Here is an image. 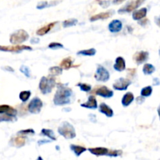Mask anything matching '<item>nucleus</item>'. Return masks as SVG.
<instances>
[{
  "mask_svg": "<svg viewBox=\"0 0 160 160\" xmlns=\"http://www.w3.org/2000/svg\"><path fill=\"white\" fill-rule=\"evenodd\" d=\"M73 95V92L66 84H58L57 90L53 98V103L56 106H65L70 104V97Z\"/></svg>",
  "mask_w": 160,
  "mask_h": 160,
  "instance_id": "nucleus-1",
  "label": "nucleus"
},
{
  "mask_svg": "<svg viewBox=\"0 0 160 160\" xmlns=\"http://www.w3.org/2000/svg\"><path fill=\"white\" fill-rule=\"evenodd\" d=\"M58 133L66 139H72L76 137L74 128L69 122H62L58 128Z\"/></svg>",
  "mask_w": 160,
  "mask_h": 160,
  "instance_id": "nucleus-2",
  "label": "nucleus"
},
{
  "mask_svg": "<svg viewBox=\"0 0 160 160\" xmlns=\"http://www.w3.org/2000/svg\"><path fill=\"white\" fill-rule=\"evenodd\" d=\"M56 85V80L53 78L42 77L39 82V89L43 95L50 93Z\"/></svg>",
  "mask_w": 160,
  "mask_h": 160,
  "instance_id": "nucleus-3",
  "label": "nucleus"
},
{
  "mask_svg": "<svg viewBox=\"0 0 160 160\" xmlns=\"http://www.w3.org/2000/svg\"><path fill=\"white\" fill-rule=\"evenodd\" d=\"M29 38V34L24 30H17L10 34L9 42L13 45H20Z\"/></svg>",
  "mask_w": 160,
  "mask_h": 160,
  "instance_id": "nucleus-4",
  "label": "nucleus"
},
{
  "mask_svg": "<svg viewBox=\"0 0 160 160\" xmlns=\"http://www.w3.org/2000/svg\"><path fill=\"white\" fill-rule=\"evenodd\" d=\"M95 78L98 81L106 82L110 78V74H109V72L108 71L107 69H106L102 66L98 65L97 67L96 72L95 73Z\"/></svg>",
  "mask_w": 160,
  "mask_h": 160,
  "instance_id": "nucleus-5",
  "label": "nucleus"
},
{
  "mask_svg": "<svg viewBox=\"0 0 160 160\" xmlns=\"http://www.w3.org/2000/svg\"><path fill=\"white\" fill-rule=\"evenodd\" d=\"M43 102L38 97L32 98L28 105V111L32 114H38L42 110Z\"/></svg>",
  "mask_w": 160,
  "mask_h": 160,
  "instance_id": "nucleus-6",
  "label": "nucleus"
},
{
  "mask_svg": "<svg viewBox=\"0 0 160 160\" xmlns=\"http://www.w3.org/2000/svg\"><path fill=\"white\" fill-rule=\"evenodd\" d=\"M31 51L32 48L28 45H15L13 46H4V45H0V51L2 52H15V53H20L22 51Z\"/></svg>",
  "mask_w": 160,
  "mask_h": 160,
  "instance_id": "nucleus-7",
  "label": "nucleus"
},
{
  "mask_svg": "<svg viewBox=\"0 0 160 160\" xmlns=\"http://www.w3.org/2000/svg\"><path fill=\"white\" fill-rule=\"evenodd\" d=\"M145 0H136V1L131 2L128 3L125 6L122 7L121 9H120L118 10V12L120 14H123L124 12H129L131 11L135 10L136 9L139 7L141 5H142V3L145 2Z\"/></svg>",
  "mask_w": 160,
  "mask_h": 160,
  "instance_id": "nucleus-8",
  "label": "nucleus"
},
{
  "mask_svg": "<svg viewBox=\"0 0 160 160\" xmlns=\"http://www.w3.org/2000/svg\"><path fill=\"white\" fill-rule=\"evenodd\" d=\"M131 84V81L126 78H120L117 79L112 84V88L116 91H126Z\"/></svg>",
  "mask_w": 160,
  "mask_h": 160,
  "instance_id": "nucleus-9",
  "label": "nucleus"
},
{
  "mask_svg": "<svg viewBox=\"0 0 160 160\" xmlns=\"http://www.w3.org/2000/svg\"><path fill=\"white\" fill-rule=\"evenodd\" d=\"M95 93L96 95L102 97V98H112L114 95L113 91L110 90V89L108 88L106 86H102V87L97 88Z\"/></svg>",
  "mask_w": 160,
  "mask_h": 160,
  "instance_id": "nucleus-10",
  "label": "nucleus"
},
{
  "mask_svg": "<svg viewBox=\"0 0 160 160\" xmlns=\"http://www.w3.org/2000/svg\"><path fill=\"white\" fill-rule=\"evenodd\" d=\"M148 57H149V54H148V52L140 51L134 55V59L138 65H141V64L146 62L148 59Z\"/></svg>",
  "mask_w": 160,
  "mask_h": 160,
  "instance_id": "nucleus-11",
  "label": "nucleus"
},
{
  "mask_svg": "<svg viewBox=\"0 0 160 160\" xmlns=\"http://www.w3.org/2000/svg\"><path fill=\"white\" fill-rule=\"evenodd\" d=\"M109 30L112 33L120 32L123 28V23L120 20H113L109 23Z\"/></svg>",
  "mask_w": 160,
  "mask_h": 160,
  "instance_id": "nucleus-12",
  "label": "nucleus"
},
{
  "mask_svg": "<svg viewBox=\"0 0 160 160\" xmlns=\"http://www.w3.org/2000/svg\"><path fill=\"white\" fill-rule=\"evenodd\" d=\"M81 107L87 108V109H95L98 108V102H97V100L95 96H93V95H90V96L88 97V101L86 102L81 104Z\"/></svg>",
  "mask_w": 160,
  "mask_h": 160,
  "instance_id": "nucleus-13",
  "label": "nucleus"
},
{
  "mask_svg": "<svg viewBox=\"0 0 160 160\" xmlns=\"http://www.w3.org/2000/svg\"><path fill=\"white\" fill-rule=\"evenodd\" d=\"M98 110L101 113L104 114V115H106L107 117H109V118L113 117V110L106 103H101L98 106Z\"/></svg>",
  "mask_w": 160,
  "mask_h": 160,
  "instance_id": "nucleus-14",
  "label": "nucleus"
},
{
  "mask_svg": "<svg viewBox=\"0 0 160 160\" xmlns=\"http://www.w3.org/2000/svg\"><path fill=\"white\" fill-rule=\"evenodd\" d=\"M114 70L118 72H122L126 69V62L125 59L121 56H118L116 59L115 63L113 65Z\"/></svg>",
  "mask_w": 160,
  "mask_h": 160,
  "instance_id": "nucleus-15",
  "label": "nucleus"
},
{
  "mask_svg": "<svg viewBox=\"0 0 160 160\" xmlns=\"http://www.w3.org/2000/svg\"><path fill=\"white\" fill-rule=\"evenodd\" d=\"M114 11L113 10H109L107 11V12H101V13L96 14V15L93 16L90 18V21L94 22L96 21V20H106V19L109 18L111 16L113 15Z\"/></svg>",
  "mask_w": 160,
  "mask_h": 160,
  "instance_id": "nucleus-16",
  "label": "nucleus"
},
{
  "mask_svg": "<svg viewBox=\"0 0 160 160\" xmlns=\"http://www.w3.org/2000/svg\"><path fill=\"white\" fill-rule=\"evenodd\" d=\"M147 15V8H142L140 9L134 10L132 14V18L134 20H141L145 18Z\"/></svg>",
  "mask_w": 160,
  "mask_h": 160,
  "instance_id": "nucleus-17",
  "label": "nucleus"
},
{
  "mask_svg": "<svg viewBox=\"0 0 160 160\" xmlns=\"http://www.w3.org/2000/svg\"><path fill=\"white\" fill-rule=\"evenodd\" d=\"M88 151L92 154L95 155L96 156H107L109 152V149L103 147H98V148H88Z\"/></svg>",
  "mask_w": 160,
  "mask_h": 160,
  "instance_id": "nucleus-18",
  "label": "nucleus"
},
{
  "mask_svg": "<svg viewBox=\"0 0 160 160\" xmlns=\"http://www.w3.org/2000/svg\"><path fill=\"white\" fill-rule=\"evenodd\" d=\"M56 23H57V22H52V23H50L48 24L45 25V26L42 27V28H39L37 31H36V34L38 36H43L45 34H48L50 31L53 28V27L56 25Z\"/></svg>",
  "mask_w": 160,
  "mask_h": 160,
  "instance_id": "nucleus-19",
  "label": "nucleus"
},
{
  "mask_svg": "<svg viewBox=\"0 0 160 160\" xmlns=\"http://www.w3.org/2000/svg\"><path fill=\"white\" fill-rule=\"evenodd\" d=\"M134 100V96L133 95V93L131 92H127L123 96L121 100V103L123 105V106L124 107H128V106L131 104L133 102V101Z\"/></svg>",
  "mask_w": 160,
  "mask_h": 160,
  "instance_id": "nucleus-20",
  "label": "nucleus"
},
{
  "mask_svg": "<svg viewBox=\"0 0 160 160\" xmlns=\"http://www.w3.org/2000/svg\"><path fill=\"white\" fill-rule=\"evenodd\" d=\"M70 149L71 151L73 152L75 155L77 156H80L82 153H84V152H86L87 148H84L83 146H80V145H70Z\"/></svg>",
  "mask_w": 160,
  "mask_h": 160,
  "instance_id": "nucleus-21",
  "label": "nucleus"
},
{
  "mask_svg": "<svg viewBox=\"0 0 160 160\" xmlns=\"http://www.w3.org/2000/svg\"><path fill=\"white\" fill-rule=\"evenodd\" d=\"M78 55H81V56H93L96 54V49L95 48H88V49H84L81 50V51H78L77 52Z\"/></svg>",
  "mask_w": 160,
  "mask_h": 160,
  "instance_id": "nucleus-22",
  "label": "nucleus"
},
{
  "mask_svg": "<svg viewBox=\"0 0 160 160\" xmlns=\"http://www.w3.org/2000/svg\"><path fill=\"white\" fill-rule=\"evenodd\" d=\"M41 134L42 135L45 136V137L48 138L49 139H51L52 141H56V135H55L54 132H53L52 130H50V129H42V131H41Z\"/></svg>",
  "mask_w": 160,
  "mask_h": 160,
  "instance_id": "nucleus-23",
  "label": "nucleus"
},
{
  "mask_svg": "<svg viewBox=\"0 0 160 160\" xmlns=\"http://www.w3.org/2000/svg\"><path fill=\"white\" fill-rule=\"evenodd\" d=\"M72 65H73V61L70 57L65 58L60 62V67L62 69H65V70H69L72 67Z\"/></svg>",
  "mask_w": 160,
  "mask_h": 160,
  "instance_id": "nucleus-24",
  "label": "nucleus"
},
{
  "mask_svg": "<svg viewBox=\"0 0 160 160\" xmlns=\"http://www.w3.org/2000/svg\"><path fill=\"white\" fill-rule=\"evenodd\" d=\"M156 70L154 66L150 63H145L143 67V73L145 75H151Z\"/></svg>",
  "mask_w": 160,
  "mask_h": 160,
  "instance_id": "nucleus-25",
  "label": "nucleus"
},
{
  "mask_svg": "<svg viewBox=\"0 0 160 160\" xmlns=\"http://www.w3.org/2000/svg\"><path fill=\"white\" fill-rule=\"evenodd\" d=\"M17 120V117H12L9 114H0V123L1 122H13Z\"/></svg>",
  "mask_w": 160,
  "mask_h": 160,
  "instance_id": "nucleus-26",
  "label": "nucleus"
},
{
  "mask_svg": "<svg viewBox=\"0 0 160 160\" xmlns=\"http://www.w3.org/2000/svg\"><path fill=\"white\" fill-rule=\"evenodd\" d=\"M31 95V91H22L19 95V98L23 102H26Z\"/></svg>",
  "mask_w": 160,
  "mask_h": 160,
  "instance_id": "nucleus-27",
  "label": "nucleus"
},
{
  "mask_svg": "<svg viewBox=\"0 0 160 160\" xmlns=\"http://www.w3.org/2000/svg\"><path fill=\"white\" fill-rule=\"evenodd\" d=\"M78 23V20H77V19H70V20H64V21L62 22V27L65 28H70V27L75 26Z\"/></svg>",
  "mask_w": 160,
  "mask_h": 160,
  "instance_id": "nucleus-28",
  "label": "nucleus"
},
{
  "mask_svg": "<svg viewBox=\"0 0 160 160\" xmlns=\"http://www.w3.org/2000/svg\"><path fill=\"white\" fill-rule=\"evenodd\" d=\"M152 93V88L151 86H147V87L143 88L141 90V95L143 97H148Z\"/></svg>",
  "mask_w": 160,
  "mask_h": 160,
  "instance_id": "nucleus-29",
  "label": "nucleus"
},
{
  "mask_svg": "<svg viewBox=\"0 0 160 160\" xmlns=\"http://www.w3.org/2000/svg\"><path fill=\"white\" fill-rule=\"evenodd\" d=\"M49 72L53 76H58V75L62 74V69L60 67H52L49 69Z\"/></svg>",
  "mask_w": 160,
  "mask_h": 160,
  "instance_id": "nucleus-30",
  "label": "nucleus"
},
{
  "mask_svg": "<svg viewBox=\"0 0 160 160\" xmlns=\"http://www.w3.org/2000/svg\"><path fill=\"white\" fill-rule=\"evenodd\" d=\"M78 87L80 88L82 92H89L92 91V86L88 84H85V83H79V84H77Z\"/></svg>",
  "mask_w": 160,
  "mask_h": 160,
  "instance_id": "nucleus-31",
  "label": "nucleus"
},
{
  "mask_svg": "<svg viewBox=\"0 0 160 160\" xmlns=\"http://www.w3.org/2000/svg\"><path fill=\"white\" fill-rule=\"evenodd\" d=\"M48 48L50 49H59V48H63L64 46L62 44L59 43V42H51L48 45Z\"/></svg>",
  "mask_w": 160,
  "mask_h": 160,
  "instance_id": "nucleus-32",
  "label": "nucleus"
},
{
  "mask_svg": "<svg viewBox=\"0 0 160 160\" xmlns=\"http://www.w3.org/2000/svg\"><path fill=\"white\" fill-rule=\"evenodd\" d=\"M123 152L121 150H109L107 156L110 157H117V156H121Z\"/></svg>",
  "mask_w": 160,
  "mask_h": 160,
  "instance_id": "nucleus-33",
  "label": "nucleus"
},
{
  "mask_svg": "<svg viewBox=\"0 0 160 160\" xmlns=\"http://www.w3.org/2000/svg\"><path fill=\"white\" fill-rule=\"evenodd\" d=\"M14 142H15L16 146L18 147V148H20V147H22L24 145L25 139L23 137H18V138H15Z\"/></svg>",
  "mask_w": 160,
  "mask_h": 160,
  "instance_id": "nucleus-34",
  "label": "nucleus"
},
{
  "mask_svg": "<svg viewBox=\"0 0 160 160\" xmlns=\"http://www.w3.org/2000/svg\"><path fill=\"white\" fill-rule=\"evenodd\" d=\"M17 134H19V135H34V134H35V132H34V131L33 129H27V130H21V131H19Z\"/></svg>",
  "mask_w": 160,
  "mask_h": 160,
  "instance_id": "nucleus-35",
  "label": "nucleus"
},
{
  "mask_svg": "<svg viewBox=\"0 0 160 160\" xmlns=\"http://www.w3.org/2000/svg\"><path fill=\"white\" fill-rule=\"evenodd\" d=\"M20 70L22 73H23V74L27 77V78H30V77H31V70H30V69L28 68V67H26V66H21L20 68Z\"/></svg>",
  "mask_w": 160,
  "mask_h": 160,
  "instance_id": "nucleus-36",
  "label": "nucleus"
},
{
  "mask_svg": "<svg viewBox=\"0 0 160 160\" xmlns=\"http://www.w3.org/2000/svg\"><path fill=\"white\" fill-rule=\"evenodd\" d=\"M98 2L102 8H107L109 6L111 2L109 0H98Z\"/></svg>",
  "mask_w": 160,
  "mask_h": 160,
  "instance_id": "nucleus-37",
  "label": "nucleus"
},
{
  "mask_svg": "<svg viewBox=\"0 0 160 160\" xmlns=\"http://www.w3.org/2000/svg\"><path fill=\"white\" fill-rule=\"evenodd\" d=\"M47 7H48V2L46 1L40 2L37 5L38 9H45V8H47Z\"/></svg>",
  "mask_w": 160,
  "mask_h": 160,
  "instance_id": "nucleus-38",
  "label": "nucleus"
},
{
  "mask_svg": "<svg viewBox=\"0 0 160 160\" xmlns=\"http://www.w3.org/2000/svg\"><path fill=\"white\" fill-rule=\"evenodd\" d=\"M144 102H145V97L142 96V95H141V96H139V97H138V98H136V102H137L138 105L142 104Z\"/></svg>",
  "mask_w": 160,
  "mask_h": 160,
  "instance_id": "nucleus-39",
  "label": "nucleus"
},
{
  "mask_svg": "<svg viewBox=\"0 0 160 160\" xmlns=\"http://www.w3.org/2000/svg\"><path fill=\"white\" fill-rule=\"evenodd\" d=\"M39 42H40V39H39L38 38L36 37H33L31 39V41H30V42H31V44H37Z\"/></svg>",
  "mask_w": 160,
  "mask_h": 160,
  "instance_id": "nucleus-40",
  "label": "nucleus"
},
{
  "mask_svg": "<svg viewBox=\"0 0 160 160\" xmlns=\"http://www.w3.org/2000/svg\"><path fill=\"white\" fill-rule=\"evenodd\" d=\"M2 70H6V71H9V72H14V70L10 67H2Z\"/></svg>",
  "mask_w": 160,
  "mask_h": 160,
  "instance_id": "nucleus-41",
  "label": "nucleus"
},
{
  "mask_svg": "<svg viewBox=\"0 0 160 160\" xmlns=\"http://www.w3.org/2000/svg\"><path fill=\"white\" fill-rule=\"evenodd\" d=\"M159 84H160L159 80L158 79V78H154V79H153V85L157 86V85H159Z\"/></svg>",
  "mask_w": 160,
  "mask_h": 160,
  "instance_id": "nucleus-42",
  "label": "nucleus"
},
{
  "mask_svg": "<svg viewBox=\"0 0 160 160\" xmlns=\"http://www.w3.org/2000/svg\"><path fill=\"white\" fill-rule=\"evenodd\" d=\"M155 23H156V25L160 28V17H155Z\"/></svg>",
  "mask_w": 160,
  "mask_h": 160,
  "instance_id": "nucleus-43",
  "label": "nucleus"
},
{
  "mask_svg": "<svg viewBox=\"0 0 160 160\" xmlns=\"http://www.w3.org/2000/svg\"><path fill=\"white\" fill-rule=\"evenodd\" d=\"M50 141L48 140H41V141H38V145H43V144H45V143H49Z\"/></svg>",
  "mask_w": 160,
  "mask_h": 160,
  "instance_id": "nucleus-44",
  "label": "nucleus"
},
{
  "mask_svg": "<svg viewBox=\"0 0 160 160\" xmlns=\"http://www.w3.org/2000/svg\"><path fill=\"white\" fill-rule=\"evenodd\" d=\"M124 1V0H113V1H112V3H113V4H120V3H121V2H123Z\"/></svg>",
  "mask_w": 160,
  "mask_h": 160,
  "instance_id": "nucleus-45",
  "label": "nucleus"
},
{
  "mask_svg": "<svg viewBox=\"0 0 160 160\" xmlns=\"http://www.w3.org/2000/svg\"><path fill=\"white\" fill-rule=\"evenodd\" d=\"M70 110H71L70 108H66V109H63V111H65V112H70Z\"/></svg>",
  "mask_w": 160,
  "mask_h": 160,
  "instance_id": "nucleus-46",
  "label": "nucleus"
},
{
  "mask_svg": "<svg viewBox=\"0 0 160 160\" xmlns=\"http://www.w3.org/2000/svg\"><path fill=\"white\" fill-rule=\"evenodd\" d=\"M157 111H158V114H159V120H160V106H159V108H158Z\"/></svg>",
  "mask_w": 160,
  "mask_h": 160,
  "instance_id": "nucleus-47",
  "label": "nucleus"
},
{
  "mask_svg": "<svg viewBox=\"0 0 160 160\" xmlns=\"http://www.w3.org/2000/svg\"><path fill=\"white\" fill-rule=\"evenodd\" d=\"M37 160H43V159H42V156H38V157Z\"/></svg>",
  "mask_w": 160,
  "mask_h": 160,
  "instance_id": "nucleus-48",
  "label": "nucleus"
},
{
  "mask_svg": "<svg viewBox=\"0 0 160 160\" xmlns=\"http://www.w3.org/2000/svg\"><path fill=\"white\" fill-rule=\"evenodd\" d=\"M159 55H160V50H159Z\"/></svg>",
  "mask_w": 160,
  "mask_h": 160,
  "instance_id": "nucleus-49",
  "label": "nucleus"
}]
</instances>
